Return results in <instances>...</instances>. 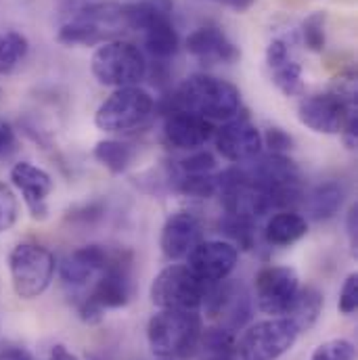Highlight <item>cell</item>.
Returning a JSON list of instances; mask_svg holds the SVG:
<instances>
[{
	"mask_svg": "<svg viewBox=\"0 0 358 360\" xmlns=\"http://www.w3.org/2000/svg\"><path fill=\"white\" fill-rule=\"evenodd\" d=\"M220 233H224L231 239L229 243L239 250H252L256 243V222L241 216L224 214V218L220 220Z\"/></svg>",
	"mask_w": 358,
	"mask_h": 360,
	"instance_id": "83f0119b",
	"label": "cell"
},
{
	"mask_svg": "<svg viewBox=\"0 0 358 360\" xmlns=\"http://www.w3.org/2000/svg\"><path fill=\"white\" fill-rule=\"evenodd\" d=\"M214 141H216L218 153L233 164L252 162L258 158V153L262 149V134L250 122L248 115L235 117V120L226 122L224 126L216 128Z\"/></svg>",
	"mask_w": 358,
	"mask_h": 360,
	"instance_id": "5bb4252c",
	"label": "cell"
},
{
	"mask_svg": "<svg viewBox=\"0 0 358 360\" xmlns=\"http://www.w3.org/2000/svg\"><path fill=\"white\" fill-rule=\"evenodd\" d=\"M166 113L168 115L164 120V139L174 149L195 151L203 147L216 132L214 124L201 115L180 109H172Z\"/></svg>",
	"mask_w": 358,
	"mask_h": 360,
	"instance_id": "ac0fdd59",
	"label": "cell"
},
{
	"mask_svg": "<svg viewBox=\"0 0 358 360\" xmlns=\"http://www.w3.org/2000/svg\"><path fill=\"white\" fill-rule=\"evenodd\" d=\"M78 314H80V319H82L87 325H98V323L103 321V316H105V310H103L98 304H94L90 297H84V300L78 304Z\"/></svg>",
	"mask_w": 358,
	"mask_h": 360,
	"instance_id": "8d00e7d4",
	"label": "cell"
},
{
	"mask_svg": "<svg viewBox=\"0 0 358 360\" xmlns=\"http://www.w3.org/2000/svg\"><path fill=\"white\" fill-rule=\"evenodd\" d=\"M306 233H308L306 218L293 210H285V212L274 214L264 229L267 241L274 248H289V245L298 243L302 237H306Z\"/></svg>",
	"mask_w": 358,
	"mask_h": 360,
	"instance_id": "7402d4cb",
	"label": "cell"
},
{
	"mask_svg": "<svg viewBox=\"0 0 358 360\" xmlns=\"http://www.w3.org/2000/svg\"><path fill=\"white\" fill-rule=\"evenodd\" d=\"M344 199H346V186L340 180H327L314 186L306 195L304 203L312 220L325 222V220H331L335 214H340Z\"/></svg>",
	"mask_w": 358,
	"mask_h": 360,
	"instance_id": "44dd1931",
	"label": "cell"
},
{
	"mask_svg": "<svg viewBox=\"0 0 358 360\" xmlns=\"http://www.w3.org/2000/svg\"><path fill=\"white\" fill-rule=\"evenodd\" d=\"M216 168V160L210 151H197L188 158L180 160L179 170L182 174H212Z\"/></svg>",
	"mask_w": 358,
	"mask_h": 360,
	"instance_id": "d6a6232c",
	"label": "cell"
},
{
	"mask_svg": "<svg viewBox=\"0 0 358 360\" xmlns=\"http://www.w3.org/2000/svg\"><path fill=\"white\" fill-rule=\"evenodd\" d=\"M264 141H267V147L270 149V153L285 155L287 151L293 149V139L285 130H281V128H269Z\"/></svg>",
	"mask_w": 358,
	"mask_h": 360,
	"instance_id": "d590c367",
	"label": "cell"
},
{
	"mask_svg": "<svg viewBox=\"0 0 358 360\" xmlns=\"http://www.w3.org/2000/svg\"><path fill=\"white\" fill-rule=\"evenodd\" d=\"M270 78L274 86L281 90L285 96H298L304 92V80H302V65L293 59L287 57L274 65H270Z\"/></svg>",
	"mask_w": 358,
	"mask_h": 360,
	"instance_id": "4316f807",
	"label": "cell"
},
{
	"mask_svg": "<svg viewBox=\"0 0 358 360\" xmlns=\"http://www.w3.org/2000/svg\"><path fill=\"white\" fill-rule=\"evenodd\" d=\"M357 205L350 207V214H348V235H350V241H352V248H357Z\"/></svg>",
	"mask_w": 358,
	"mask_h": 360,
	"instance_id": "ab89813d",
	"label": "cell"
},
{
	"mask_svg": "<svg viewBox=\"0 0 358 360\" xmlns=\"http://www.w3.org/2000/svg\"><path fill=\"white\" fill-rule=\"evenodd\" d=\"M216 2H224V4H231V0H216Z\"/></svg>",
	"mask_w": 358,
	"mask_h": 360,
	"instance_id": "b9f144b4",
	"label": "cell"
},
{
	"mask_svg": "<svg viewBox=\"0 0 358 360\" xmlns=\"http://www.w3.org/2000/svg\"><path fill=\"white\" fill-rule=\"evenodd\" d=\"M298 327L287 316L252 325L237 342V360H279L298 342Z\"/></svg>",
	"mask_w": 358,
	"mask_h": 360,
	"instance_id": "9c48e42d",
	"label": "cell"
},
{
	"mask_svg": "<svg viewBox=\"0 0 358 360\" xmlns=\"http://www.w3.org/2000/svg\"><path fill=\"white\" fill-rule=\"evenodd\" d=\"M92 155L111 174H122L130 168V164L134 160V149L128 143H122L115 139H105V141L96 143Z\"/></svg>",
	"mask_w": 358,
	"mask_h": 360,
	"instance_id": "d4e9b609",
	"label": "cell"
},
{
	"mask_svg": "<svg viewBox=\"0 0 358 360\" xmlns=\"http://www.w3.org/2000/svg\"><path fill=\"white\" fill-rule=\"evenodd\" d=\"M124 30L122 4L92 0L70 11L68 21L59 27L57 40L65 46H94L113 40Z\"/></svg>",
	"mask_w": 358,
	"mask_h": 360,
	"instance_id": "277c9868",
	"label": "cell"
},
{
	"mask_svg": "<svg viewBox=\"0 0 358 360\" xmlns=\"http://www.w3.org/2000/svg\"><path fill=\"white\" fill-rule=\"evenodd\" d=\"M203 333L197 310H162L147 325L151 352L162 360H191Z\"/></svg>",
	"mask_w": 358,
	"mask_h": 360,
	"instance_id": "3957f363",
	"label": "cell"
},
{
	"mask_svg": "<svg viewBox=\"0 0 358 360\" xmlns=\"http://www.w3.org/2000/svg\"><path fill=\"white\" fill-rule=\"evenodd\" d=\"M132 252L120 248L113 262L96 276L87 297L98 304L103 310L107 308H122L130 302L134 285H132Z\"/></svg>",
	"mask_w": 358,
	"mask_h": 360,
	"instance_id": "4fadbf2b",
	"label": "cell"
},
{
	"mask_svg": "<svg viewBox=\"0 0 358 360\" xmlns=\"http://www.w3.org/2000/svg\"><path fill=\"white\" fill-rule=\"evenodd\" d=\"M30 42L21 32H0V76L13 74L27 57Z\"/></svg>",
	"mask_w": 358,
	"mask_h": 360,
	"instance_id": "484cf974",
	"label": "cell"
},
{
	"mask_svg": "<svg viewBox=\"0 0 358 360\" xmlns=\"http://www.w3.org/2000/svg\"><path fill=\"white\" fill-rule=\"evenodd\" d=\"M105 203L103 201H90V203H82L74 210L68 212V220L70 222H80V224H92L98 222L105 216Z\"/></svg>",
	"mask_w": 358,
	"mask_h": 360,
	"instance_id": "e575fe53",
	"label": "cell"
},
{
	"mask_svg": "<svg viewBox=\"0 0 358 360\" xmlns=\"http://www.w3.org/2000/svg\"><path fill=\"white\" fill-rule=\"evenodd\" d=\"M128 30L145 32V46L158 61H166L179 51V32L172 23L170 0H141L124 6Z\"/></svg>",
	"mask_w": 358,
	"mask_h": 360,
	"instance_id": "5b68a950",
	"label": "cell"
},
{
	"mask_svg": "<svg viewBox=\"0 0 358 360\" xmlns=\"http://www.w3.org/2000/svg\"><path fill=\"white\" fill-rule=\"evenodd\" d=\"M323 306H325V300L317 287H300V291L287 312V319L298 327L300 333L308 331L317 325V321L323 312Z\"/></svg>",
	"mask_w": 358,
	"mask_h": 360,
	"instance_id": "603a6c76",
	"label": "cell"
},
{
	"mask_svg": "<svg viewBox=\"0 0 358 360\" xmlns=\"http://www.w3.org/2000/svg\"><path fill=\"white\" fill-rule=\"evenodd\" d=\"M188 55H193L203 65H218V63H235L241 53L235 42L224 34L218 25H201L186 36L184 42Z\"/></svg>",
	"mask_w": 358,
	"mask_h": 360,
	"instance_id": "2e32d148",
	"label": "cell"
},
{
	"mask_svg": "<svg viewBox=\"0 0 358 360\" xmlns=\"http://www.w3.org/2000/svg\"><path fill=\"white\" fill-rule=\"evenodd\" d=\"M177 191L186 197L207 199L218 193V180L212 174H182L177 182Z\"/></svg>",
	"mask_w": 358,
	"mask_h": 360,
	"instance_id": "f1b7e54d",
	"label": "cell"
},
{
	"mask_svg": "<svg viewBox=\"0 0 358 360\" xmlns=\"http://www.w3.org/2000/svg\"><path fill=\"white\" fill-rule=\"evenodd\" d=\"M120 248H107L98 243H90L84 248L74 250L63 262H61V278L65 285L72 287H82L94 276H98L107 269Z\"/></svg>",
	"mask_w": 358,
	"mask_h": 360,
	"instance_id": "d6986e66",
	"label": "cell"
},
{
	"mask_svg": "<svg viewBox=\"0 0 358 360\" xmlns=\"http://www.w3.org/2000/svg\"><path fill=\"white\" fill-rule=\"evenodd\" d=\"M199 360H237V338L235 331L224 327H212L201 333L197 354Z\"/></svg>",
	"mask_w": 358,
	"mask_h": 360,
	"instance_id": "cb8c5ba5",
	"label": "cell"
},
{
	"mask_svg": "<svg viewBox=\"0 0 358 360\" xmlns=\"http://www.w3.org/2000/svg\"><path fill=\"white\" fill-rule=\"evenodd\" d=\"M239 260V250L229 241H201L188 256L186 269L205 285L229 278Z\"/></svg>",
	"mask_w": 358,
	"mask_h": 360,
	"instance_id": "9a60e30c",
	"label": "cell"
},
{
	"mask_svg": "<svg viewBox=\"0 0 358 360\" xmlns=\"http://www.w3.org/2000/svg\"><path fill=\"white\" fill-rule=\"evenodd\" d=\"M256 306L270 316H287L298 291L300 276L289 266H269L256 274Z\"/></svg>",
	"mask_w": 358,
	"mask_h": 360,
	"instance_id": "7c38bea8",
	"label": "cell"
},
{
	"mask_svg": "<svg viewBox=\"0 0 358 360\" xmlns=\"http://www.w3.org/2000/svg\"><path fill=\"white\" fill-rule=\"evenodd\" d=\"M205 312L218 321V327L229 331H239L252 319V297L239 281H218L207 285L203 297Z\"/></svg>",
	"mask_w": 358,
	"mask_h": 360,
	"instance_id": "8fae6325",
	"label": "cell"
},
{
	"mask_svg": "<svg viewBox=\"0 0 358 360\" xmlns=\"http://www.w3.org/2000/svg\"><path fill=\"white\" fill-rule=\"evenodd\" d=\"M8 270L15 293L21 300H36L51 287L57 260L44 245L19 243L8 254Z\"/></svg>",
	"mask_w": 358,
	"mask_h": 360,
	"instance_id": "52a82bcc",
	"label": "cell"
},
{
	"mask_svg": "<svg viewBox=\"0 0 358 360\" xmlns=\"http://www.w3.org/2000/svg\"><path fill=\"white\" fill-rule=\"evenodd\" d=\"M90 72L98 84L111 89L136 86L147 74V61L139 46L126 40L103 42L90 59Z\"/></svg>",
	"mask_w": 358,
	"mask_h": 360,
	"instance_id": "8992f818",
	"label": "cell"
},
{
	"mask_svg": "<svg viewBox=\"0 0 358 360\" xmlns=\"http://www.w3.org/2000/svg\"><path fill=\"white\" fill-rule=\"evenodd\" d=\"M49 360H80L76 354H72L65 346H55L53 350H51V356H49Z\"/></svg>",
	"mask_w": 358,
	"mask_h": 360,
	"instance_id": "60d3db41",
	"label": "cell"
},
{
	"mask_svg": "<svg viewBox=\"0 0 358 360\" xmlns=\"http://www.w3.org/2000/svg\"><path fill=\"white\" fill-rule=\"evenodd\" d=\"M155 109L153 96L141 86L115 89L96 109L94 124L103 132H130L143 126Z\"/></svg>",
	"mask_w": 358,
	"mask_h": 360,
	"instance_id": "ba28073f",
	"label": "cell"
},
{
	"mask_svg": "<svg viewBox=\"0 0 358 360\" xmlns=\"http://www.w3.org/2000/svg\"><path fill=\"white\" fill-rule=\"evenodd\" d=\"M310 360H357V348L348 340H329L317 346Z\"/></svg>",
	"mask_w": 358,
	"mask_h": 360,
	"instance_id": "4dcf8cb0",
	"label": "cell"
},
{
	"mask_svg": "<svg viewBox=\"0 0 358 360\" xmlns=\"http://www.w3.org/2000/svg\"><path fill=\"white\" fill-rule=\"evenodd\" d=\"M325 23H327V15L323 11L312 13L310 17H306V21L302 23V38H304V46L310 53H323L325 51Z\"/></svg>",
	"mask_w": 358,
	"mask_h": 360,
	"instance_id": "f546056e",
	"label": "cell"
},
{
	"mask_svg": "<svg viewBox=\"0 0 358 360\" xmlns=\"http://www.w3.org/2000/svg\"><path fill=\"white\" fill-rule=\"evenodd\" d=\"M207 285L180 264L164 269L151 283V302L162 310H197L203 306Z\"/></svg>",
	"mask_w": 358,
	"mask_h": 360,
	"instance_id": "30bf717a",
	"label": "cell"
},
{
	"mask_svg": "<svg viewBox=\"0 0 358 360\" xmlns=\"http://www.w3.org/2000/svg\"><path fill=\"white\" fill-rule=\"evenodd\" d=\"M0 360H34V359H32V354H30L25 348H17V346H13V348H4V350H0Z\"/></svg>",
	"mask_w": 358,
	"mask_h": 360,
	"instance_id": "f35d334b",
	"label": "cell"
},
{
	"mask_svg": "<svg viewBox=\"0 0 358 360\" xmlns=\"http://www.w3.org/2000/svg\"><path fill=\"white\" fill-rule=\"evenodd\" d=\"M357 92H321L302 98L298 107L300 122L317 134H344L350 149L357 147L358 113Z\"/></svg>",
	"mask_w": 358,
	"mask_h": 360,
	"instance_id": "7a4b0ae2",
	"label": "cell"
},
{
	"mask_svg": "<svg viewBox=\"0 0 358 360\" xmlns=\"http://www.w3.org/2000/svg\"><path fill=\"white\" fill-rule=\"evenodd\" d=\"M203 241V226L197 216L188 212L172 214L162 229V252L168 260L186 258Z\"/></svg>",
	"mask_w": 358,
	"mask_h": 360,
	"instance_id": "ffe728a7",
	"label": "cell"
},
{
	"mask_svg": "<svg viewBox=\"0 0 358 360\" xmlns=\"http://www.w3.org/2000/svg\"><path fill=\"white\" fill-rule=\"evenodd\" d=\"M188 111L205 120H231L241 109V92L229 80L195 74L186 78L170 96V109Z\"/></svg>",
	"mask_w": 358,
	"mask_h": 360,
	"instance_id": "6da1fadb",
	"label": "cell"
},
{
	"mask_svg": "<svg viewBox=\"0 0 358 360\" xmlns=\"http://www.w3.org/2000/svg\"><path fill=\"white\" fill-rule=\"evenodd\" d=\"M338 308L342 314H354L358 308V274L352 272L346 276L344 285H342V291H340V302H338Z\"/></svg>",
	"mask_w": 358,
	"mask_h": 360,
	"instance_id": "836d02e7",
	"label": "cell"
},
{
	"mask_svg": "<svg viewBox=\"0 0 358 360\" xmlns=\"http://www.w3.org/2000/svg\"><path fill=\"white\" fill-rule=\"evenodd\" d=\"M11 182L21 191L23 201L32 212V218L46 220L49 216L46 199L55 188L53 176L32 162H19L11 168Z\"/></svg>",
	"mask_w": 358,
	"mask_h": 360,
	"instance_id": "e0dca14e",
	"label": "cell"
},
{
	"mask_svg": "<svg viewBox=\"0 0 358 360\" xmlns=\"http://www.w3.org/2000/svg\"><path fill=\"white\" fill-rule=\"evenodd\" d=\"M15 147V130L6 120H0V158L13 151Z\"/></svg>",
	"mask_w": 358,
	"mask_h": 360,
	"instance_id": "74e56055",
	"label": "cell"
},
{
	"mask_svg": "<svg viewBox=\"0 0 358 360\" xmlns=\"http://www.w3.org/2000/svg\"><path fill=\"white\" fill-rule=\"evenodd\" d=\"M19 218V203L13 188L0 182V233L8 231Z\"/></svg>",
	"mask_w": 358,
	"mask_h": 360,
	"instance_id": "1f68e13d",
	"label": "cell"
}]
</instances>
